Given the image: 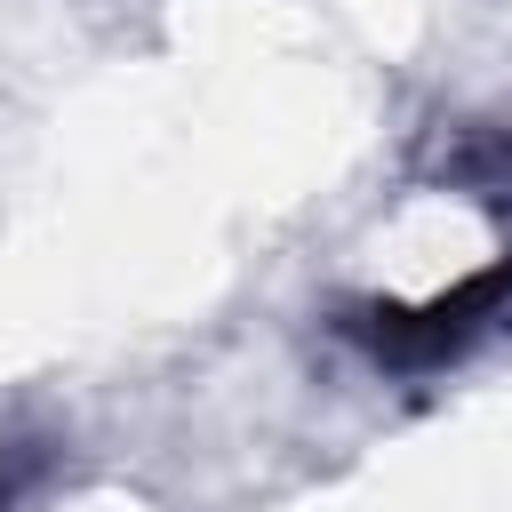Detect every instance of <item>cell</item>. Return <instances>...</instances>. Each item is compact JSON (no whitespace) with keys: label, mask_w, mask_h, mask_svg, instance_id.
Returning <instances> with one entry per match:
<instances>
[{"label":"cell","mask_w":512,"mask_h":512,"mask_svg":"<svg viewBox=\"0 0 512 512\" xmlns=\"http://www.w3.org/2000/svg\"><path fill=\"white\" fill-rule=\"evenodd\" d=\"M512 304V256H496V264H480V272H464L448 296H432V304H368L360 320H352V336L384 360V368H400V376H416V368H440V360H456L496 312Z\"/></svg>","instance_id":"6da1fadb"},{"label":"cell","mask_w":512,"mask_h":512,"mask_svg":"<svg viewBox=\"0 0 512 512\" xmlns=\"http://www.w3.org/2000/svg\"><path fill=\"white\" fill-rule=\"evenodd\" d=\"M16 504V464H0V512Z\"/></svg>","instance_id":"7a4b0ae2"}]
</instances>
